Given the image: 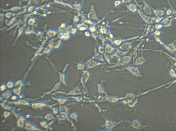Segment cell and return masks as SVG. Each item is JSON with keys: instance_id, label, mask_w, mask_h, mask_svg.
Here are the masks:
<instances>
[{"instance_id": "cell-37", "label": "cell", "mask_w": 176, "mask_h": 131, "mask_svg": "<svg viewBox=\"0 0 176 131\" xmlns=\"http://www.w3.org/2000/svg\"><path fill=\"white\" fill-rule=\"evenodd\" d=\"M84 1H85V0H82V7H83L84 3Z\"/></svg>"}, {"instance_id": "cell-28", "label": "cell", "mask_w": 176, "mask_h": 131, "mask_svg": "<svg viewBox=\"0 0 176 131\" xmlns=\"http://www.w3.org/2000/svg\"><path fill=\"white\" fill-rule=\"evenodd\" d=\"M85 63H78V69L84 70L85 69Z\"/></svg>"}, {"instance_id": "cell-3", "label": "cell", "mask_w": 176, "mask_h": 131, "mask_svg": "<svg viewBox=\"0 0 176 131\" xmlns=\"http://www.w3.org/2000/svg\"><path fill=\"white\" fill-rule=\"evenodd\" d=\"M128 125L136 129L137 130H141L145 129L148 126L147 125H144L142 123L138 118L135 119L132 121L128 120L127 122Z\"/></svg>"}, {"instance_id": "cell-31", "label": "cell", "mask_w": 176, "mask_h": 131, "mask_svg": "<svg viewBox=\"0 0 176 131\" xmlns=\"http://www.w3.org/2000/svg\"><path fill=\"white\" fill-rule=\"evenodd\" d=\"M164 18V17H156V24L159 23L161 22L162 20H163V19Z\"/></svg>"}, {"instance_id": "cell-26", "label": "cell", "mask_w": 176, "mask_h": 131, "mask_svg": "<svg viewBox=\"0 0 176 131\" xmlns=\"http://www.w3.org/2000/svg\"><path fill=\"white\" fill-rule=\"evenodd\" d=\"M162 34V31L161 30L155 29L153 32V35L154 36L159 37H160Z\"/></svg>"}, {"instance_id": "cell-11", "label": "cell", "mask_w": 176, "mask_h": 131, "mask_svg": "<svg viewBox=\"0 0 176 131\" xmlns=\"http://www.w3.org/2000/svg\"><path fill=\"white\" fill-rule=\"evenodd\" d=\"M137 13H138L139 16L140 17L142 20L144 21V22L145 23V24H147V25H148L151 17L146 14L143 11L139 9H138V10Z\"/></svg>"}, {"instance_id": "cell-8", "label": "cell", "mask_w": 176, "mask_h": 131, "mask_svg": "<svg viewBox=\"0 0 176 131\" xmlns=\"http://www.w3.org/2000/svg\"><path fill=\"white\" fill-rule=\"evenodd\" d=\"M94 54L92 57L91 58L92 59L99 62L106 63L104 59L103 55L99 53L98 51H97L96 48H95L94 49Z\"/></svg>"}, {"instance_id": "cell-33", "label": "cell", "mask_w": 176, "mask_h": 131, "mask_svg": "<svg viewBox=\"0 0 176 131\" xmlns=\"http://www.w3.org/2000/svg\"><path fill=\"white\" fill-rule=\"evenodd\" d=\"M85 35L87 37H90L92 36L91 33L89 31H85Z\"/></svg>"}, {"instance_id": "cell-4", "label": "cell", "mask_w": 176, "mask_h": 131, "mask_svg": "<svg viewBox=\"0 0 176 131\" xmlns=\"http://www.w3.org/2000/svg\"><path fill=\"white\" fill-rule=\"evenodd\" d=\"M106 64V63L99 62L98 61H95L92 59H90L87 61L86 62H85V70H88L89 69L97 67V66Z\"/></svg>"}, {"instance_id": "cell-15", "label": "cell", "mask_w": 176, "mask_h": 131, "mask_svg": "<svg viewBox=\"0 0 176 131\" xmlns=\"http://www.w3.org/2000/svg\"><path fill=\"white\" fill-rule=\"evenodd\" d=\"M152 9L154 16L156 17H164L165 14V10L159 9H154L152 7Z\"/></svg>"}, {"instance_id": "cell-35", "label": "cell", "mask_w": 176, "mask_h": 131, "mask_svg": "<svg viewBox=\"0 0 176 131\" xmlns=\"http://www.w3.org/2000/svg\"><path fill=\"white\" fill-rule=\"evenodd\" d=\"M173 17H176V10H174L172 15Z\"/></svg>"}, {"instance_id": "cell-20", "label": "cell", "mask_w": 176, "mask_h": 131, "mask_svg": "<svg viewBox=\"0 0 176 131\" xmlns=\"http://www.w3.org/2000/svg\"><path fill=\"white\" fill-rule=\"evenodd\" d=\"M169 74L172 78H176V71L173 68H169Z\"/></svg>"}, {"instance_id": "cell-14", "label": "cell", "mask_w": 176, "mask_h": 131, "mask_svg": "<svg viewBox=\"0 0 176 131\" xmlns=\"http://www.w3.org/2000/svg\"><path fill=\"white\" fill-rule=\"evenodd\" d=\"M126 7L128 11L132 13H137L138 9V7L136 3H129L127 5Z\"/></svg>"}, {"instance_id": "cell-16", "label": "cell", "mask_w": 176, "mask_h": 131, "mask_svg": "<svg viewBox=\"0 0 176 131\" xmlns=\"http://www.w3.org/2000/svg\"><path fill=\"white\" fill-rule=\"evenodd\" d=\"M138 36L136 37H132L130 38H128L127 39H116L112 40V41L113 43H114L115 45H117L118 47H119L120 45H121L123 42L127 41H131L134 39H135L137 38L138 37Z\"/></svg>"}, {"instance_id": "cell-21", "label": "cell", "mask_w": 176, "mask_h": 131, "mask_svg": "<svg viewBox=\"0 0 176 131\" xmlns=\"http://www.w3.org/2000/svg\"><path fill=\"white\" fill-rule=\"evenodd\" d=\"M90 72L88 70H85L84 72V78L85 82L86 83L89 80L90 76Z\"/></svg>"}, {"instance_id": "cell-5", "label": "cell", "mask_w": 176, "mask_h": 131, "mask_svg": "<svg viewBox=\"0 0 176 131\" xmlns=\"http://www.w3.org/2000/svg\"><path fill=\"white\" fill-rule=\"evenodd\" d=\"M135 41V39H134L131 41H125L118 47V48L123 51H130L133 48V43Z\"/></svg>"}, {"instance_id": "cell-29", "label": "cell", "mask_w": 176, "mask_h": 131, "mask_svg": "<svg viewBox=\"0 0 176 131\" xmlns=\"http://www.w3.org/2000/svg\"><path fill=\"white\" fill-rule=\"evenodd\" d=\"M89 29L90 30V31L91 33L97 31V27L94 25H92L90 26L89 28Z\"/></svg>"}, {"instance_id": "cell-24", "label": "cell", "mask_w": 176, "mask_h": 131, "mask_svg": "<svg viewBox=\"0 0 176 131\" xmlns=\"http://www.w3.org/2000/svg\"><path fill=\"white\" fill-rule=\"evenodd\" d=\"M136 95L134 93H128L126 96V98L128 99H135L136 97Z\"/></svg>"}, {"instance_id": "cell-30", "label": "cell", "mask_w": 176, "mask_h": 131, "mask_svg": "<svg viewBox=\"0 0 176 131\" xmlns=\"http://www.w3.org/2000/svg\"><path fill=\"white\" fill-rule=\"evenodd\" d=\"M154 27L155 29L161 30L163 28V25L161 23L155 24Z\"/></svg>"}, {"instance_id": "cell-38", "label": "cell", "mask_w": 176, "mask_h": 131, "mask_svg": "<svg viewBox=\"0 0 176 131\" xmlns=\"http://www.w3.org/2000/svg\"><path fill=\"white\" fill-rule=\"evenodd\" d=\"M174 20L176 21V17H174Z\"/></svg>"}, {"instance_id": "cell-2", "label": "cell", "mask_w": 176, "mask_h": 131, "mask_svg": "<svg viewBox=\"0 0 176 131\" xmlns=\"http://www.w3.org/2000/svg\"><path fill=\"white\" fill-rule=\"evenodd\" d=\"M122 68H123V70L128 71L129 72L136 77L141 78L143 76L138 66H126Z\"/></svg>"}, {"instance_id": "cell-7", "label": "cell", "mask_w": 176, "mask_h": 131, "mask_svg": "<svg viewBox=\"0 0 176 131\" xmlns=\"http://www.w3.org/2000/svg\"><path fill=\"white\" fill-rule=\"evenodd\" d=\"M142 1L144 3L143 4L142 10H141L143 11L146 14L150 16L151 17H152V15L153 13L152 7L146 3L145 0H143Z\"/></svg>"}, {"instance_id": "cell-22", "label": "cell", "mask_w": 176, "mask_h": 131, "mask_svg": "<svg viewBox=\"0 0 176 131\" xmlns=\"http://www.w3.org/2000/svg\"><path fill=\"white\" fill-rule=\"evenodd\" d=\"M104 58L105 59V60L110 65L113 64L111 63V59L110 57V55L109 54L105 53L103 54Z\"/></svg>"}, {"instance_id": "cell-19", "label": "cell", "mask_w": 176, "mask_h": 131, "mask_svg": "<svg viewBox=\"0 0 176 131\" xmlns=\"http://www.w3.org/2000/svg\"><path fill=\"white\" fill-rule=\"evenodd\" d=\"M116 123H114L110 120H107L105 123L106 127L107 129H112L113 127L116 126Z\"/></svg>"}, {"instance_id": "cell-17", "label": "cell", "mask_w": 176, "mask_h": 131, "mask_svg": "<svg viewBox=\"0 0 176 131\" xmlns=\"http://www.w3.org/2000/svg\"><path fill=\"white\" fill-rule=\"evenodd\" d=\"M155 29L154 25L148 24L147 25V27L146 28L145 34L143 36H145L149 33L154 32Z\"/></svg>"}, {"instance_id": "cell-1", "label": "cell", "mask_w": 176, "mask_h": 131, "mask_svg": "<svg viewBox=\"0 0 176 131\" xmlns=\"http://www.w3.org/2000/svg\"><path fill=\"white\" fill-rule=\"evenodd\" d=\"M132 60L131 55H125L118 59L117 62L114 65L109 67L110 68H116L121 66H126L131 62Z\"/></svg>"}, {"instance_id": "cell-32", "label": "cell", "mask_w": 176, "mask_h": 131, "mask_svg": "<svg viewBox=\"0 0 176 131\" xmlns=\"http://www.w3.org/2000/svg\"><path fill=\"white\" fill-rule=\"evenodd\" d=\"M122 3L121 0H116V1L115 2V7H117L119 6V5H121V3Z\"/></svg>"}, {"instance_id": "cell-18", "label": "cell", "mask_w": 176, "mask_h": 131, "mask_svg": "<svg viewBox=\"0 0 176 131\" xmlns=\"http://www.w3.org/2000/svg\"><path fill=\"white\" fill-rule=\"evenodd\" d=\"M174 17H172L168 19L167 22L163 25V28H168L171 27L174 20Z\"/></svg>"}, {"instance_id": "cell-25", "label": "cell", "mask_w": 176, "mask_h": 131, "mask_svg": "<svg viewBox=\"0 0 176 131\" xmlns=\"http://www.w3.org/2000/svg\"><path fill=\"white\" fill-rule=\"evenodd\" d=\"M98 51L100 53L103 55L105 53V46L102 45H99L98 48Z\"/></svg>"}, {"instance_id": "cell-27", "label": "cell", "mask_w": 176, "mask_h": 131, "mask_svg": "<svg viewBox=\"0 0 176 131\" xmlns=\"http://www.w3.org/2000/svg\"><path fill=\"white\" fill-rule=\"evenodd\" d=\"M156 17H151L148 25V24L154 25V24H156Z\"/></svg>"}, {"instance_id": "cell-9", "label": "cell", "mask_w": 176, "mask_h": 131, "mask_svg": "<svg viewBox=\"0 0 176 131\" xmlns=\"http://www.w3.org/2000/svg\"><path fill=\"white\" fill-rule=\"evenodd\" d=\"M147 61V59L144 57L143 53H142V55L138 56L134 63V65L135 66H140L142 65Z\"/></svg>"}, {"instance_id": "cell-12", "label": "cell", "mask_w": 176, "mask_h": 131, "mask_svg": "<svg viewBox=\"0 0 176 131\" xmlns=\"http://www.w3.org/2000/svg\"><path fill=\"white\" fill-rule=\"evenodd\" d=\"M117 48H116L112 45L108 43H106L105 45V53L112 55L114 53Z\"/></svg>"}, {"instance_id": "cell-36", "label": "cell", "mask_w": 176, "mask_h": 131, "mask_svg": "<svg viewBox=\"0 0 176 131\" xmlns=\"http://www.w3.org/2000/svg\"><path fill=\"white\" fill-rule=\"evenodd\" d=\"M167 1H168V2L169 5H170V6L171 7V8H173V7H172V5H171V4H170L169 1V0H167Z\"/></svg>"}, {"instance_id": "cell-6", "label": "cell", "mask_w": 176, "mask_h": 131, "mask_svg": "<svg viewBox=\"0 0 176 131\" xmlns=\"http://www.w3.org/2000/svg\"><path fill=\"white\" fill-rule=\"evenodd\" d=\"M88 18L90 20H94L98 21L100 20V18L97 15L96 11L95 8V6L92 5L90 7V11L87 14Z\"/></svg>"}, {"instance_id": "cell-13", "label": "cell", "mask_w": 176, "mask_h": 131, "mask_svg": "<svg viewBox=\"0 0 176 131\" xmlns=\"http://www.w3.org/2000/svg\"><path fill=\"white\" fill-rule=\"evenodd\" d=\"M166 47L165 49L169 52H171L175 55L176 52V44L175 41L171 42L166 44Z\"/></svg>"}, {"instance_id": "cell-23", "label": "cell", "mask_w": 176, "mask_h": 131, "mask_svg": "<svg viewBox=\"0 0 176 131\" xmlns=\"http://www.w3.org/2000/svg\"><path fill=\"white\" fill-rule=\"evenodd\" d=\"M174 9L173 8H165V14L167 16H169L172 15Z\"/></svg>"}, {"instance_id": "cell-10", "label": "cell", "mask_w": 176, "mask_h": 131, "mask_svg": "<svg viewBox=\"0 0 176 131\" xmlns=\"http://www.w3.org/2000/svg\"><path fill=\"white\" fill-rule=\"evenodd\" d=\"M129 52V51H123L118 48L114 53L110 55L111 59H113L114 57H116L117 59H119L126 55Z\"/></svg>"}, {"instance_id": "cell-34", "label": "cell", "mask_w": 176, "mask_h": 131, "mask_svg": "<svg viewBox=\"0 0 176 131\" xmlns=\"http://www.w3.org/2000/svg\"><path fill=\"white\" fill-rule=\"evenodd\" d=\"M122 3H131V0H121Z\"/></svg>"}]
</instances>
